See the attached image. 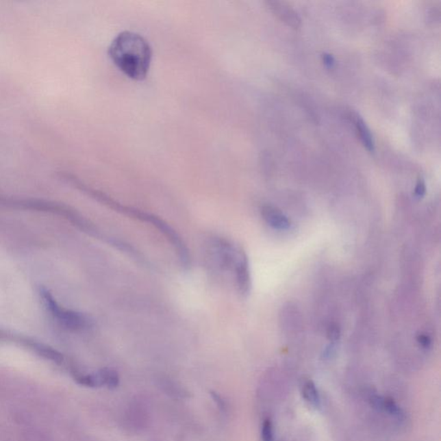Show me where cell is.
<instances>
[{"label":"cell","mask_w":441,"mask_h":441,"mask_svg":"<svg viewBox=\"0 0 441 441\" xmlns=\"http://www.w3.org/2000/svg\"><path fill=\"white\" fill-rule=\"evenodd\" d=\"M110 59L120 71L135 80L148 75L152 61V49L142 36L131 32L120 33L109 49Z\"/></svg>","instance_id":"cell-1"},{"label":"cell","mask_w":441,"mask_h":441,"mask_svg":"<svg viewBox=\"0 0 441 441\" xmlns=\"http://www.w3.org/2000/svg\"><path fill=\"white\" fill-rule=\"evenodd\" d=\"M42 302L53 318L60 325L71 331H82L91 326V320L84 314L66 310L59 305L49 290L45 288L40 290Z\"/></svg>","instance_id":"cell-2"},{"label":"cell","mask_w":441,"mask_h":441,"mask_svg":"<svg viewBox=\"0 0 441 441\" xmlns=\"http://www.w3.org/2000/svg\"><path fill=\"white\" fill-rule=\"evenodd\" d=\"M1 202L9 206L15 207V208L25 210H41V212H48L55 214H59L66 217L72 223H75L80 229L86 230V232L94 234V229L90 226L86 220L83 219L78 214L70 210L68 207L58 205L55 203L42 201V200L36 199H1Z\"/></svg>","instance_id":"cell-3"},{"label":"cell","mask_w":441,"mask_h":441,"mask_svg":"<svg viewBox=\"0 0 441 441\" xmlns=\"http://www.w3.org/2000/svg\"><path fill=\"white\" fill-rule=\"evenodd\" d=\"M132 216H135L136 218L146 220V222L152 223V225L156 227L160 232L163 233L166 238L170 240V242L172 243L173 247H175L177 255H178L179 262L181 263L184 268H189L190 266L189 250L187 249L185 242H183L181 237H180L179 234L176 232L175 229H173L168 223L165 222V220L160 219L159 217L155 216L150 215V214L139 212L134 210Z\"/></svg>","instance_id":"cell-4"},{"label":"cell","mask_w":441,"mask_h":441,"mask_svg":"<svg viewBox=\"0 0 441 441\" xmlns=\"http://www.w3.org/2000/svg\"><path fill=\"white\" fill-rule=\"evenodd\" d=\"M263 219L273 229L286 231L292 227V222L281 210L273 205H264L262 208Z\"/></svg>","instance_id":"cell-5"},{"label":"cell","mask_w":441,"mask_h":441,"mask_svg":"<svg viewBox=\"0 0 441 441\" xmlns=\"http://www.w3.org/2000/svg\"><path fill=\"white\" fill-rule=\"evenodd\" d=\"M237 288L242 296H247L252 287L251 273H250L249 259L244 255L240 260L234 272Z\"/></svg>","instance_id":"cell-6"},{"label":"cell","mask_w":441,"mask_h":441,"mask_svg":"<svg viewBox=\"0 0 441 441\" xmlns=\"http://www.w3.org/2000/svg\"><path fill=\"white\" fill-rule=\"evenodd\" d=\"M272 11L282 20L284 23L292 28H299L301 18L292 6L282 1H270L268 3Z\"/></svg>","instance_id":"cell-7"},{"label":"cell","mask_w":441,"mask_h":441,"mask_svg":"<svg viewBox=\"0 0 441 441\" xmlns=\"http://www.w3.org/2000/svg\"><path fill=\"white\" fill-rule=\"evenodd\" d=\"M354 125H355L357 137L365 148L370 152L375 150V142H374L373 136L369 127L360 116H353Z\"/></svg>","instance_id":"cell-8"},{"label":"cell","mask_w":441,"mask_h":441,"mask_svg":"<svg viewBox=\"0 0 441 441\" xmlns=\"http://www.w3.org/2000/svg\"><path fill=\"white\" fill-rule=\"evenodd\" d=\"M303 396L306 402L313 407H317L320 406V396L318 390L316 389V384L313 381H306L303 386Z\"/></svg>","instance_id":"cell-9"},{"label":"cell","mask_w":441,"mask_h":441,"mask_svg":"<svg viewBox=\"0 0 441 441\" xmlns=\"http://www.w3.org/2000/svg\"><path fill=\"white\" fill-rule=\"evenodd\" d=\"M97 373H98L102 386L108 387L110 389H114L118 386L120 379L116 370L112 368H103Z\"/></svg>","instance_id":"cell-10"},{"label":"cell","mask_w":441,"mask_h":441,"mask_svg":"<svg viewBox=\"0 0 441 441\" xmlns=\"http://www.w3.org/2000/svg\"><path fill=\"white\" fill-rule=\"evenodd\" d=\"M340 335H342V330L337 323H331L327 329V337L329 342L335 344L338 342Z\"/></svg>","instance_id":"cell-11"},{"label":"cell","mask_w":441,"mask_h":441,"mask_svg":"<svg viewBox=\"0 0 441 441\" xmlns=\"http://www.w3.org/2000/svg\"><path fill=\"white\" fill-rule=\"evenodd\" d=\"M262 438L263 441H273V423L269 418L264 420L262 424Z\"/></svg>","instance_id":"cell-12"},{"label":"cell","mask_w":441,"mask_h":441,"mask_svg":"<svg viewBox=\"0 0 441 441\" xmlns=\"http://www.w3.org/2000/svg\"><path fill=\"white\" fill-rule=\"evenodd\" d=\"M416 342L423 349H429L432 346V339L426 333H419L416 336Z\"/></svg>","instance_id":"cell-13"},{"label":"cell","mask_w":441,"mask_h":441,"mask_svg":"<svg viewBox=\"0 0 441 441\" xmlns=\"http://www.w3.org/2000/svg\"><path fill=\"white\" fill-rule=\"evenodd\" d=\"M427 192V186L425 180L423 178H419L417 180L416 188H415V196L417 199H423L424 196L426 195Z\"/></svg>","instance_id":"cell-14"},{"label":"cell","mask_w":441,"mask_h":441,"mask_svg":"<svg viewBox=\"0 0 441 441\" xmlns=\"http://www.w3.org/2000/svg\"><path fill=\"white\" fill-rule=\"evenodd\" d=\"M322 59L324 64L327 66V68H333V66L336 65V59L330 53H324L322 55Z\"/></svg>","instance_id":"cell-15"},{"label":"cell","mask_w":441,"mask_h":441,"mask_svg":"<svg viewBox=\"0 0 441 441\" xmlns=\"http://www.w3.org/2000/svg\"><path fill=\"white\" fill-rule=\"evenodd\" d=\"M212 394L213 399H215L216 402L217 403V404H218L220 407H225V402H223V400L220 399V396L219 395H217L216 393L212 392Z\"/></svg>","instance_id":"cell-16"}]
</instances>
